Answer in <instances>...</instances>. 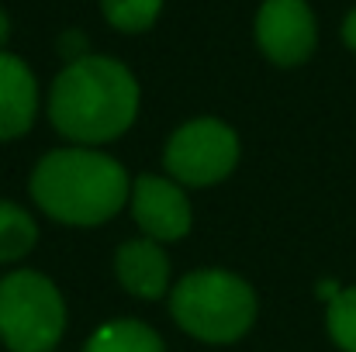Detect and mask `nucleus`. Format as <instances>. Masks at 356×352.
<instances>
[{"mask_svg":"<svg viewBox=\"0 0 356 352\" xmlns=\"http://www.w3.org/2000/svg\"><path fill=\"white\" fill-rule=\"evenodd\" d=\"M242 145L232 124L222 117H191L163 145L166 176L180 187H215L238 166Z\"/></svg>","mask_w":356,"mask_h":352,"instance_id":"nucleus-5","label":"nucleus"},{"mask_svg":"<svg viewBox=\"0 0 356 352\" xmlns=\"http://www.w3.org/2000/svg\"><path fill=\"white\" fill-rule=\"evenodd\" d=\"M325 332L336 349L356 352V287H343L339 297L325 304Z\"/></svg>","mask_w":356,"mask_h":352,"instance_id":"nucleus-13","label":"nucleus"},{"mask_svg":"<svg viewBox=\"0 0 356 352\" xmlns=\"http://www.w3.org/2000/svg\"><path fill=\"white\" fill-rule=\"evenodd\" d=\"M142 104V90L135 73L111 56H83L66 62L49 87L45 111L52 128L73 145L97 149L121 138Z\"/></svg>","mask_w":356,"mask_h":352,"instance_id":"nucleus-1","label":"nucleus"},{"mask_svg":"<svg viewBox=\"0 0 356 352\" xmlns=\"http://www.w3.org/2000/svg\"><path fill=\"white\" fill-rule=\"evenodd\" d=\"M256 45L259 52L280 66L294 69L315 56L318 21L308 0H263L256 10Z\"/></svg>","mask_w":356,"mask_h":352,"instance_id":"nucleus-6","label":"nucleus"},{"mask_svg":"<svg viewBox=\"0 0 356 352\" xmlns=\"http://www.w3.org/2000/svg\"><path fill=\"white\" fill-rule=\"evenodd\" d=\"M28 190L45 218L70 228H101L128 204L131 176L101 149L66 145L35 162Z\"/></svg>","mask_w":356,"mask_h":352,"instance_id":"nucleus-2","label":"nucleus"},{"mask_svg":"<svg viewBox=\"0 0 356 352\" xmlns=\"http://www.w3.org/2000/svg\"><path fill=\"white\" fill-rule=\"evenodd\" d=\"M38 117V80L31 66L14 56L0 52V142H17L31 131Z\"/></svg>","mask_w":356,"mask_h":352,"instance_id":"nucleus-9","label":"nucleus"},{"mask_svg":"<svg viewBox=\"0 0 356 352\" xmlns=\"http://www.w3.org/2000/svg\"><path fill=\"white\" fill-rule=\"evenodd\" d=\"M115 276L138 301H163L173 290L170 252L152 238H128L115 252Z\"/></svg>","mask_w":356,"mask_h":352,"instance_id":"nucleus-8","label":"nucleus"},{"mask_svg":"<svg viewBox=\"0 0 356 352\" xmlns=\"http://www.w3.org/2000/svg\"><path fill=\"white\" fill-rule=\"evenodd\" d=\"M59 52L66 56V62H76V59L90 56V49H87V38H83L80 31H66V35L59 38Z\"/></svg>","mask_w":356,"mask_h":352,"instance_id":"nucleus-14","label":"nucleus"},{"mask_svg":"<svg viewBox=\"0 0 356 352\" xmlns=\"http://www.w3.org/2000/svg\"><path fill=\"white\" fill-rule=\"evenodd\" d=\"M66 321V297L45 273L14 269L0 280V342L7 352H56Z\"/></svg>","mask_w":356,"mask_h":352,"instance_id":"nucleus-4","label":"nucleus"},{"mask_svg":"<svg viewBox=\"0 0 356 352\" xmlns=\"http://www.w3.org/2000/svg\"><path fill=\"white\" fill-rule=\"evenodd\" d=\"M38 245V221L14 201H0V262H17Z\"/></svg>","mask_w":356,"mask_h":352,"instance_id":"nucleus-11","label":"nucleus"},{"mask_svg":"<svg viewBox=\"0 0 356 352\" xmlns=\"http://www.w3.org/2000/svg\"><path fill=\"white\" fill-rule=\"evenodd\" d=\"M7 38H10V17H7V10L0 7V52H3Z\"/></svg>","mask_w":356,"mask_h":352,"instance_id":"nucleus-16","label":"nucleus"},{"mask_svg":"<svg viewBox=\"0 0 356 352\" xmlns=\"http://www.w3.org/2000/svg\"><path fill=\"white\" fill-rule=\"evenodd\" d=\"M101 14L121 35H142L159 21L163 0H101Z\"/></svg>","mask_w":356,"mask_h":352,"instance_id":"nucleus-12","label":"nucleus"},{"mask_svg":"<svg viewBox=\"0 0 356 352\" xmlns=\"http://www.w3.org/2000/svg\"><path fill=\"white\" fill-rule=\"evenodd\" d=\"M128 208H131V221L138 225L142 238H152L159 245L187 238L194 225V208H191L187 190L159 173H142L131 180Z\"/></svg>","mask_w":356,"mask_h":352,"instance_id":"nucleus-7","label":"nucleus"},{"mask_svg":"<svg viewBox=\"0 0 356 352\" xmlns=\"http://www.w3.org/2000/svg\"><path fill=\"white\" fill-rule=\"evenodd\" d=\"M259 297L249 280L232 269L204 266L184 273L170 290V318L204 346H232L256 325Z\"/></svg>","mask_w":356,"mask_h":352,"instance_id":"nucleus-3","label":"nucleus"},{"mask_svg":"<svg viewBox=\"0 0 356 352\" xmlns=\"http://www.w3.org/2000/svg\"><path fill=\"white\" fill-rule=\"evenodd\" d=\"M343 42L350 52H356V7H350V14L343 17Z\"/></svg>","mask_w":356,"mask_h":352,"instance_id":"nucleus-15","label":"nucleus"},{"mask_svg":"<svg viewBox=\"0 0 356 352\" xmlns=\"http://www.w3.org/2000/svg\"><path fill=\"white\" fill-rule=\"evenodd\" d=\"M80 352H166V342L138 318H111L90 332Z\"/></svg>","mask_w":356,"mask_h":352,"instance_id":"nucleus-10","label":"nucleus"}]
</instances>
